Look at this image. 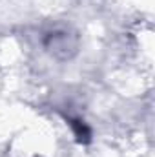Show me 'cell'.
Segmentation results:
<instances>
[{"label": "cell", "mask_w": 155, "mask_h": 157, "mask_svg": "<svg viewBox=\"0 0 155 157\" xmlns=\"http://www.w3.org/2000/svg\"><path fill=\"white\" fill-rule=\"evenodd\" d=\"M73 128H75V133H77L78 139H88L89 132H88V128H86L80 121H73Z\"/></svg>", "instance_id": "obj_1"}]
</instances>
